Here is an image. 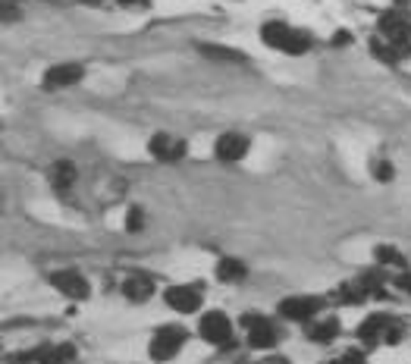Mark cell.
Here are the masks:
<instances>
[{
	"instance_id": "obj_9",
	"label": "cell",
	"mask_w": 411,
	"mask_h": 364,
	"mask_svg": "<svg viewBox=\"0 0 411 364\" xmlns=\"http://www.w3.org/2000/svg\"><path fill=\"white\" fill-rule=\"evenodd\" d=\"M320 298H311V295H295V298H286L280 305V314L286 320H308L320 311Z\"/></svg>"
},
{
	"instance_id": "obj_6",
	"label": "cell",
	"mask_w": 411,
	"mask_h": 364,
	"mask_svg": "<svg viewBox=\"0 0 411 364\" xmlns=\"http://www.w3.org/2000/svg\"><path fill=\"white\" fill-rule=\"evenodd\" d=\"M50 283H54L57 292H63L72 302L88 298V280L79 271H57V273H50Z\"/></svg>"
},
{
	"instance_id": "obj_4",
	"label": "cell",
	"mask_w": 411,
	"mask_h": 364,
	"mask_svg": "<svg viewBox=\"0 0 411 364\" xmlns=\"http://www.w3.org/2000/svg\"><path fill=\"white\" fill-rule=\"evenodd\" d=\"M242 324L248 326V346L252 348H270V346H276V339H280V330L261 314H245Z\"/></svg>"
},
{
	"instance_id": "obj_2",
	"label": "cell",
	"mask_w": 411,
	"mask_h": 364,
	"mask_svg": "<svg viewBox=\"0 0 411 364\" xmlns=\"http://www.w3.org/2000/svg\"><path fill=\"white\" fill-rule=\"evenodd\" d=\"M380 38H383L399 57L411 54V19L402 16V10L383 13V16H380Z\"/></svg>"
},
{
	"instance_id": "obj_16",
	"label": "cell",
	"mask_w": 411,
	"mask_h": 364,
	"mask_svg": "<svg viewBox=\"0 0 411 364\" xmlns=\"http://www.w3.org/2000/svg\"><path fill=\"white\" fill-rule=\"evenodd\" d=\"M245 264H242L239 258H223L217 264V280H223V283H239V280H245Z\"/></svg>"
},
{
	"instance_id": "obj_3",
	"label": "cell",
	"mask_w": 411,
	"mask_h": 364,
	"mask_svg": "<svg viewBox=\"0 0 411 364\" xmlns=\"http://www.w3.org/2000/svg\"><path fill=\"white\" fill-rule=\"evenodd\" d=\"M182 346H186V330H182V326H160L151 339V358L167 361V358H173Z\"/></svg>"
},
{
	"instance_id": "obj_11",
	"label": "cell",
	"mask_w": 411,
	"mask_h": 364,
	"mask_svg": "<svg viewBox=\"0 0 411 364\" xmlns=\"http://www.w3.org/2000/svg\"><path fill=\"white\" fill-rule=\"evenodd\" d=\"M214 151H217L220 160H239V157H245V151H248V138L239 135V132H226V135L217 138Z\"/></svg>"
},
{
	"instance_id": "obj_30",
	"label": "cell",
	"mask_w": 411,
	"mask_h": 364,
	"mask_svg": "<svg viewBox=\"0 0 411 364\" xmlns=\"http://www.w3.org/2000/svg\"><path fill=\"white\" fill-rule=\"evenodd\" d=\"M333 364H342V361H333Z\"/></svg>"
},
{
	"instance_id": "obj_24",
	"label": "cell",
	"mask_w": 411,
	"mask_h": 364,
	"mask_svg": "<svg viewBox=\"0 0 411 364\" xmlns=\"http://www.w3.org/2000/svg\"><path fill=\"white\" fill-rule=\"evenodd\" d=\"M126 227H129V229H138V227H142V210H138V207H132V214H129Z\"/></svg>"
},
{
	"instance_id": "obj_23",
	"label": "cell",
	"mask_w": 411,
	"mask_h": 364,
	"mask_svg": "<svg viewBox=\"0 0 411 364\" xmlns=\"http://www.w3.org/2000/svg\"><path fill=\"white\" fill-rule=\"evenodd\" d=\"M371 170H373V176H377L380 182H390V179H393V166L386 164V160H377V164H373Z\"/></svg>"
},
{
	"instance_id": "obj_18",
	"label": "cell",
	"mask_w": 411,
	"mask_h": 364,
	"mask_svg": "<svg viewBox=\"0 0 411 364\" xmlns=\"http://www.w3.org/2000/svg\"><path fill=\"white\" fill-rule=\"evenodd\" d=\"M368 295L371 292H368V286H364L361 280H358V283H342V289H339V298H342V302H351V305H361Z\"/></svg>"
},
{
	"instance_id": "obj_25",
	"label": "cell",
	"mask_w": 411,
	"mask_h": 364,
	"mask_svg": "<svg viewBox=\"0 0 411 364\" xmlns=\"http://www.w3.org/2000/svg\"><path fill=\"white\" fill-rule=\"evenodd\" d=\"M339 361H342V364H364V355H361V352H346Z\"/></svg>"
},
{
	"instance_id": "obj_26",
	"label": "cell",
	"mask_w": 411,
	"mask_h": 364,
	"mask_svg": "<svg viewBox=\"0 0 411 364\" xmlns=\"http://www.w3.org/2000/svg\"><path fill=\"white\" fill-rule=\"evenodd\" d=\"M120 4H123V6H145L148 0H120Z\"/></svg>"
},
{
	"instance_id": "obj_20",
	"label": "cell",
	"mask_w": 411,
	"mask_h": 364,
	"mask_svg": "<svg viewBox=\"0 0 411 364\" xmlns=\"http://www.w3.org/2000/svg\"><path fill=\"white\" fill-rule=\"evenodd\" d=\"M371 50H373V54H377L383 63H395V60H399V54H395V50L386 45L383 38H373V41H371Z\"/></svg>"
},
{
	"instance_id": "obj_22",
	"label": "cell",
	"mask_w": 411,
	"mask_h": 364,
	"mask_svg": "<svg viewBox=\"0 0 411 364\" xmlns=\"http://www.w3.org/2000/svg\"><path fill=\"white\" fill-rule=\"evenodd\" d=\"M0 19H4V23L19 19V4H16V0H0Z\"/></svg>"
},
{
	"instance_id": "obj_21",
	"label": "cell",
	"mask_w": 411,
	"mask_h": 364,
	"mask_svg": "<svg viewBox=\"0 0 411 364\" xmlns=\"http://www.w3.org/2000/svg\"><path fill=\"white\" fill-rule=\"evenodd\" d=\"M208 57H217V60H242V54L239 50H232V47H217V45H204L201 47Z\"/></svg>"
},
{
	"instance_id": "obj_7",
	"label": "cell",
	"mask_w": 411,
	"mask_h": 364,
	"mask_svg": "<svg viewBox=\"0 0 411 364\" xmlns=\"http://www.w3.org/2000/svg\"><path fill=\"white\" fill-rule=\"evenodd\" d=\"M82 76H85V69L79 63H57V67H50L41 76V85L44 89H69V85L82 82Z\"/></svg>"
},
{
	"instance_id": "obj_10",
	"label": "cell",
	"mask_w": 411,
	"mask_h": 364,
	"mask_svg": "<svg viewBox=\"0 0 411 364\" xmlns=\"http://www.w3.org/2000/svg\"><path fill=\"white\" fill-rule=\"evenodd\" d=\"M151 154L160 157V160H182V157H186V142L176 138V135L157 132L151 138Z\"/></svg>"
},
{
	"instance_id": "obj_12",
	"label": "cell",
	"mask_w": 411,
	"mask_h": 364,
	"mask_svg": "<svg viewBox=\"0 0 411 364\" xmlns=\"http://www.w3.org/2000/svg\"><path fill=\"white\" fill-rule=\"evenodd\" d=\"M390 320L393 317H386V314H371L361 326H358V339H361L364 346H377V342L386 336V326H390Z\"/></svg>"
},
{
	"instance_id": "obj_14",
	"label": "cell",
	"mask_w": 411,
	"mask_h": 364,
	"mask_svg": "<svg viewBox=\"0 0 411 364\" xmlns=\"http://www.w3.org/2000/svg\"><path fill=\"white\" fill-rule=\"evenodd\" d=\"M32 358H38V364H66L69 358H76V346H44Z\"/></svg>"
},
{
	"instance_id": "obj_19",
	"label": "cell",
	"mask_w": 411,
	"mask_h": 364,
	"mask_svg": "<svg viewBox=\"0 0 411 364\" xmlns=\"http://www.w3.org/2000/svg\"><path fill=\"white\" fill-rule=\"evenodd\" d=\"M373 258L380 261V264H395V267H405V258H402L395 249H390V245H380L377 251H373Z\"/></svg>"
},
{
	"instance_id": "obj_13",
	"label": "cell",
	"mask_w": 411,
	"mask_h": 364,
	"mask_svg": "<svg viewBox=\"0 0 411 364\" xmlns=\"http://www.w3.org/2000/svg\"><path fill=\"white\" fill-rule=\"evenodd\" d=\"M50 182H54V188L60 195H66L72 186H76V166L69 164V160H60V164L50 166Z\"/></svg>"
},
{
	"instance_id": "obj_28",
	"label": "cell",
	"mask_w": 411,
	"mask_h": 364,
	"mask_svg": "<svg viewBox=\"0 0 411 364\" xmlns=\"http://www.w3.org/2000/svg\"><path fill=\"white\" fill-rule=\"evenodd\" d=\"M395 4H402V6H405V4H408V0H395Z\"/></svg>"
},
{
	"instance_id": "obj_1",
	"label": "cell",
	"mask_w": 411,
	"mask_h": 364,
	"mask_svg": "<svg viewBox=\"0 0 411 364\" xmlns=\"http://www.w3.org/2000/svg\"><path fill=\"white\" fill-rule=\"evenodd\" d=\"M261 41L267 47H280L286 54H305L311 47V38L302 32V28H292L286 23H267L261 28Z\"/></svg>"
},
{
	"instance_id": "obj_15",
	"label": "cell",
	"mask_w": 411,
	"mask_h": 364,
	"mask_svg": "<svg viewBox=\"0 0 411 364\" xmlns=\"http://www.w3.org/2000/svg\"><path fill=\"white\" fill-rule=\"evenodd\" d=\"M123 292H126V298H132V302H145V298H151V292H154V283L148 276H129V280L123 283Z\"/></svg>"
},
{
	"instance_id": "obj_8",
	"label": "cell",
	"mask_w": 411,
	"mask_h": 364,
	"mask_svg": "<svg viewBox=\"0 0 411 364\" xmlns=\"http://www.w3.org/2000/svg\"><path fill=\"white\" fill-rule=\"evenodd\" d=\"M167 305L176 311H182V314H192V311L201 308V302H204V289H198V286H173V289H167Z\"/></svg>"
},
{
	"instance_id": "obj_17",
	"label": "cell",
	"mask_w": 411,
	"mask_h": 364,
	"mask_svg": "<svg viewBox=\"0 0 411 364\" xmlns=\"http://www.w3.org/2000/svg\"><path fill=\"white\" fill-rule=\"evenodd\" d=\"M336 336H339V320H336V317H327V320H320V324L311 326V339L314 342H333Z\"/></svg>"
},
{
	"instance_id": "obj_27",
	"label": "cell",
	"mask_w": 411,
	"mask_h": 364,
	"mask_svg": "<svg viewBox=\"0 0 411 364\" xmlns=\"http://www.w3.org/2000/svg\"><path fill=\"white\" fill-rule=\"evenodd\" d=\"M270 364H286L283 358H270Z\"/></svg>"
},
{
	"instance_id": "obj_29",
	"label": "cell",
	"mask_w": 411,
	"mask_h": 364,
	"mask_svg": "<svg viewBox=\"0 0 411 364\" xmlns=\"http://www.w3.org/2000/svg\"><path fill=\"white\" fill-rule=\"evenodd\" d=\"M88 4H98V0H88Z\"/></svg>"
},
{
	"instance_id": "obj_5",
	"label": "cell",
	"mask_w": 411,
	"mask_h": 364,
	"mask_svg": "<svg viewBox=\"0 0 411 364\" xmlns=\"http://www.w3.org/2000/svg\"><path fill=\"white\" fill-rule=\"evenodd\" d=\"M198 330H201V336L208 342H214V346H226V342L232 339L230 317L220 314V311H208V314L201 317V324H198Z\"/></svg>"
}]
</instances>
